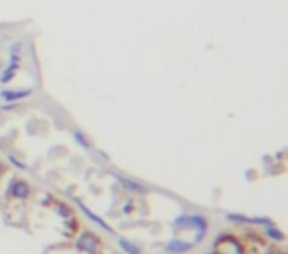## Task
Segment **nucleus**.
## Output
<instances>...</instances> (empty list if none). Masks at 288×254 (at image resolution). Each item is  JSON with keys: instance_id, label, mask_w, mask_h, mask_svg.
<instances>
[{"instance_id": "4", "label": "nucleus", "mask_w": 288, "mask_h": 254, "mask_svg": "<svg viewBox=\"0 0 288 254\" xmlns=\"http://www.w3.org/2000/svg\"><path fill=\"white\" fill-rule=\"evenodd\" d=\"M8 195H12L16 199H26L30 195V185L22 179H12L8 185Z\"/></svg>"}, {"instance_id": "10", "label": "nucleus", "mask_w": 288, "mask_h": 254, "mask_svg": "<svg viewBox=\"0 0 288 254\" xmlns=\"http://www.w3.org/2000/svg\"><path fill=\"white\" fill-rule=\"evenodd\" d=\"M73 140H75L81 148H85V150H93V144L89 142V138H87L81 130H73Z\"/></svg>"}, {"instance_id": "2", "label": "nucleus", "mask_w": 288, "mask_h": 254, "mask_svg": "<svg viewBox=\"0 0 288 254\" xmlns=\"http://www.w3.org/2000/svg\"><path fill=\"white\" fill-rule=\"evenodd\" d=\"M77 248L85 254H95L97 248H99V238L91 232H83L79 238H77Z\"/></svg>"}, {"instance_id": "14", "label": "nucleus", "mask_w": 288, "mask_h": 254, "mask_svg": "<svg viewBox=\"0 0 288 254\" xmlns=\"http://www.w3.org/2000/svg\"><path fill=\"white\" fill-rule=\"evenodd\" d=\"M124 213H132V205H130V203L124 205Z\"/></svg>"}, {"instance_id": "6", "label": "nucleus", "mask_w": 288, "mask_h": 254, "mask_svg": "<svg viewBox=\"0 0 288 254\" xmlns=\"http://www.w3.org/2000/svg\"><path fill=\"white\" fill-rule=\"evenodd\" d=\"M196 246V240H180V238H172L168 244H166V252L170 254H182V252H188L190 248Z\"/></svg>"}, {"instance_id": "1", "label": "nucleus", "mask_w": 288, "mask_h": 254, "mask_svg": "<svg viewBox=\"0 0 288 254\" xmlns=\"http://www.w3.org/2000/svg\"><path fill=\"white\" fill-rule=\"evenodd\" d=\"M174 229H198V234L203 238L207 232V221L202 215H182L172 221Z\"/></svg>"}, {"instance_id": "3", "label": "nucleus", "mask_w": 288, "mask_h": 254, "mask_svg": "<svg viewBox=\"0 0 288 254\" xmlns=\"http://www.w3.org/2000/svg\"><path fill=\"white\" fill-rule=\"evenodd\" d=\"M75 203H77V207L81 209V213H83L85 217H89V219H91V221H93L95 225H99V227H101L103 230H107V232H111V234L115 232V229H113V227H111V225H109V223H107L105 219H101L99 215H95V213H93V211H91V209H89V207H87V205H85V203H83L81 199H77V197H75Z\"/></svg>"}, {"instance_id": "5", "label": "nucleus", "mask_w": 288, "mask_h": 254, "mask_svg": "<svg viewBox=\"0 0 288 254\" xmlns=\"http://www.w3.org/2000/svg\"><path fill=\"white\" fill-rule=\"evenodd\" d=\"M34 91L32 89H18V91H12V89H2L0 91V99L6 101V102H16V101H22L26 97H30Z\"/></svg>"}, {"instance_id": "9", "label": "nucleus", "mask_w": 288, "mask_h": 254, "mask_svg": "<svg viewBox=\"0 0 288 254\" xmlns=\"http://www.w3.org/2000/svg\"><path fill=\"white\" fill-rule=\"evenodd\" d=\"M116 242H118V246L122 248V252H126V254H142L140 246H136V244H134V242H130L128 238L116 236Z\"/></svg>"}, {"instance_id": "11", "label": "nucleus", "mask_w": 288, "mask_h": 254, "mask_svg": "<svg viewBox=\"0 0 288 254\" xmlns=\"http://www.w3.org/2000/svg\"><path fill=\"white\" fill-rule=\"evenodd\" d=\"M262 229H264V232H266L272 240H276V242H282V240H284V232H280V230H278L272 223H270V225H266V227H262Z\"/></svg>"}, {"instance_id": "7", "label": "nucleus", "mask_w": 288, "mask_h": 254, "mask_svg": "<svg viewBox=\"0 0 288 254\" xmlns=\"http://www.w3.org/2000/svg\"><path fill=\"white\" fill-rule=\"evenodd\" d=\"M116 178V181L126 189V191H130V193H138V195H144L148 191V187H144L142 183H138V181H134V179H128V178H124V176H115Z\"/></svg>"}, {"instance_id": "12", "label": "nucleus", "mask_w": 288, "mask_h": 254, "mask_svg": "<svg viewBox=\"0 0 288 254\" xmlns=\"http://www.w3.org/2000/svg\"><path fill=\"white\" fill-rule=\"evenodd\" d=\"M58 209H59L58 213H59L63 219H69V217H71V209H67L65 205H61V203H59V205H58Z\"/></svg>"}, {"instance_id": "8", "label": "nucleus", "mask_w": 288, "mask_h": 254, "mask_svg": "<svg viewBox=\"0 0 288 254\" xmlns=\"http://www.w3.org/2000/svg\"><path fill=\"white\" fill-rule=\"evenodd\" d=\"M18 69H20V61H10L6 65V69H2V73H0V83H2V85L10 83L14 79V75L18 73Z\"/></svg>"}, {"instance_id": "13", "label": "nucleus", "mask_w": 288, "mask_h": 254, "mask_svg": "<svg viewBox=\"0 0 288 254\" xmlns=\"http://www.w3.org/2000/svg\"><path fill=\"white\" fill-rule=\"evenodd\" d=\"M8 160H10V162H12V164H14V166H16L18 170H28V168H26V164H22V162H18V160H16L14 156H8Z\"/></svg>"}]
</instances>
